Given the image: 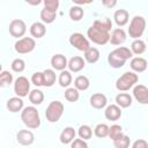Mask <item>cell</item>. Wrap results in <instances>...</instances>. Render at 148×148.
I'll return each mask as SVG.
<instances>
[{
    "label": "cell",
    "mask_w": 148,
    "mask_h": 148,
    "mask_svg": "<svg viewBox=\"0 0 148 148\" xmlns=\"http://www.w3.org/2000/svg\"><path fill=\"white\" fill-rule=\"evenodd\" d=\"M132 52L128 47L120 46L111 51L108 56V62L112 68H120L125 65V62L132 58Z\"/></svg>",
    "instance_id": "1"
},
{
    "label": "cell",
    "mask_w": 148,
    "mask_h": 148,
    "mask_svg": "<svg viewBox=\"0 0 148 148\" xmlns=\"http://www.w3.org/2000/svg\"><path fill=\"white\" fill-rule=\"evenodd\" d=\"M21 120L30 130H36L40 126L39 112L35 106L23 108V110L21 111Z\"/></svg>",
    "instance_id": "2"
},
{
    "label": "cell",
    "mask_w": 148,
    "mask_h": 148,
    "mask_svg": "<svg viewBox=\"0 0 148 148\" xmlns=\"http://www.w3.org/2000/svg\"><path fill=\"white\" fill-rule=\"evenodd\" d=\"M145 29H146V18L141 15H135L130 23L127 32L130 37L134 39H140V37L145 32Z\"/></svg>",
    "instance_id": "3"
},
{
    "label": "cell",
    "mask_w": 148,
    "mask_h": 148,
    "mask_svg": "<svg viewBox=\"0 0 148 148\" xmlns=\"http://www.w3.org/2000/svg\"><path fill=\"white\" fill-rule=\"evenodd\" d=\"M139 77L138 74H135L134 72H125L121 76H119L116 81V88L119 91H127L130 90L132 87L135 86V83L138 82Z\"/></svg>",
    "instance_id": "4"
},
{
    "label": "cell",
    "mask_w": 148,
    "mask_h": 148,
    "mask_svg": "<svg viewBox=\"0 0 148 148\" xmlns=\"http://www.w3.org/2000/svg\"><path fill=\"white\" fill-rule=\"evenodd\" d=\"M64 110H65L64 104L60 101H52L45 110L46 120L49 123H57L61 118V116L64 113Z\"/></svg>",
    "instance_id": "5"
},
{
    "label": "cell",
    "mask_w": 148,
    "mask_h": 148,
    "mask_svg": "<svg viewBox=\"0 0 148 148\" xmlns=\"http://www.w3.org/2000/svg\"><path fill=\"white\" fill-rule=\"evenodd\" d=\"M87 37H88V40H91L92 43H95L97 45H105L109 42L110 34L102 31V30L91 25L87 30Z\"/></svg>",
    "instance_id": "6"
},
{
    "label": "cell",
    "mask_w": 148,
    "mask_h": 148,
    "mask_svg": "<svg viewBox=\"0 0 148 148\" xmlns=\"http://www.w3.org/2000/svg\"><path fill=\"white\" fill-rule=\"evenodd\" d=\"M35 47H36V42L31 37H22V38L17 39L16 43L14 44L15 51L20 54L29 53V52L34 51Z\"/></svg>",
    "instance_id": "7"
},
{
    "label": "cell",
    "mask_w": 148,
    "mask_h": 148,
    "mask_svg": "<svg viewBox=\"0 0 148 148\" xmlns=\"http://www.w3.org/2000/svg\"><path fill=\"white\" fill-rule=\"evenodd\" d=\"M14 92L17 97H25L30 92V82L25 76H18L14 82Z\"/></svg>",
    "instance_id": "8"
},
{
    "label": "cell",
    "mask_w": 148,
    "mask_h": 148,
    "mask_svg": "<svg viewBox=\"0 0 148 148\" xmlns=\"http://www.w3.org/2000/svg\"><path fill=\"white\" fill-rule=\"evenodd\" d=\"M69 44L72 46H74L76 50L82 51V52H84L86 50H88L90 47V43H89L88 38L84 37L80 32H74L69 36Z\"/></svg>",
    "instance_id": "9"
},
{
    "label": "cell",
    "mask_w": 148,
    "mask_h": 148,
    "mask_svg": "<svg viewBox=\"0 0 148 148\" xmlns=\"http://www.w3.org/2000/svg\"><path fill=\"white\" fill-rule=\"evenodd\" d=\"M25 31H27V25H25V22L23 20L15 18V20L10 21V23H9V34L13 37L20 39V37L24 36Z\"/></svg>",
    "instance_id": "10"
},
{
    "label": "cell",
    "mask_w": 148,
    "mask_h": 148,
    "mask_svg": "<svg viewBox=\"0 0 148 148\" xmlns=\"http://www.w3.org/2000/svg\"><path fill=\"white\" fill-rule=\"evenodd\" d=\"M133 96L140 104H148V88L145 84L134 86Z\"/></svg>",
    "instance_id": "11"
},
{
    "label": "cell",
    "mask_w": 148,
    "mask_h": 148,
    "mask_svg": "<svg viewBox=\"0 0 148 148\" xmlns=\"http://www.w3.org/2000/svg\"><path fill=\"white\" fill-rule=\"evenodd\" d=\"M16 140L22 146H30L35 141V135L29 130H21L16 134Z\"/></svg>",
    "instance_id": "12"
},
{
    "label": "cell",
    "mask_w": 148,
    "mask_h": 148,
    "mask_svg": "<svg viewBox=\"0 0 148 148\" xmlns=\"http://www.w3.org/2000/svg\"><path fill=\"white\" fill-rule=\"evenodd\" d=\"M126 40V32L123 28H116L111 31L109 42L112 45H120Z\"/></svg>",
    "instance_id": "13"
},
{
    "label": "cell",
    "mask_w": 148,
    "mask_h": 148,
    "mask_svg": "<svg viewBox=\"0 0 148 148\" xmlns=\"http://www.w3.org/2000/svg\"><path fill=\"white\" fill-rule=\"evenodd\" d=\"M86 66V61L82 57H79V56H75V57H72L68 61H67V67L69 68V72H73V73H77L80 71H82Z\"/></svg>",
    "instance_id": "14"
},
{
    "label": "cell",
    "mask_w": 148,
    "mask_h": 148,
    "mask_svg": "<svg viewBox=\"0 0 148 148\" xmlns=\"http://www.w3.org/2000/svg\"><path fill=\"white\" fill-rule=\"evenodd\" d=\"M51 66L53 69L56 71H64L67 67V59L64 54L61 53H57L54 56H52L51 58Z\"/></svg>",
    "instance_id": "15"
},
{
    "label": "cell",
    "mask_w": 148,
    "mask_h": 148,
    "mask_svg": "<svg viewBox=\"0 0 148 148\" xmlns=\"http://www.w3.org/2000/svg\"><path fill=\"white\" fill-rule=\"evenodd\" d=\"M104 116H105V118L108 120L116 121V120H118L121 117V109L118 105H116V104H111V105L105 108Z\"/></svg>",
    "instance_id": "16"
},
{
    "label": "cell",
    "mask_w": 148,
    "mask_h": 148,
    "mask_svg": "<svg viewBox=\"0 0 148 148\" xmlns=\"http://www.w3.org/2000/svg\"><path fill=\"white\" fill-rule=\"evenodd\" d=\"M89 102H90V105L94 109H103V108H105V105L108 103V99H106V96L104 94L96 92V94L91 95Z\"/></svg>",
    "instance_id": "17"
},
{
    "label": "cell",
    "mask_w": 148,
    "mask_h": 148,
    "mask_svg": "<svg viewBox=\"0 0 148 148\" xmlns=\"http://www.w3.org/2000/svg\"><path fill=\"white\" fill-rule=\"evenodd\" d=\"M130 66L134 73H142L147 69V60L142 57H134L131 59Z\"/></svg>",
    "instance_id": "18"
},
{
    "label": "cell",
    "mask_w": 148,
    "mask_h": 148,
    "mask_svg": "<svg viewBox=\"0 0 148 148\" xmlns=\"http://www.w3.org/2000/svg\"><path fill=\"white\" fill-rule=\"evenodd\" d=\"M23 105H24L23 99L21 97H17V96L9 98L7 101V103H6V106H7L8 111H10L13 113H16L18 111H22L23 110Z\"/></svg>",
    "instance_id": "19"
},
{
    "label": "cell",
    "mask_w": 148,
    "mask_h": 148,
    "mask_svg": "<svg viewBox=\"0 0 148 148\" xmlns=\"http://www.w3.org/2000/svg\"><path fill=\"white\" fill-rule=\"evenodd\" d=\"M113 18H114L116 24L119 28H121V27H124L128 23L130 15H128V12L126 9H117L113 14Z\"/></svg>",
    "instance_id": "20"
},
{
    "label": "cell",
    "mask_w": 148,
    "mask_h": 148,
    "mask_svg": "<svg viewBox=\"0 0 148 148\" xmlns=\"http://www.w3.org/2000/svg\"><path fill=\"white\" fill-rule=\"evenodd\" d=\"M75 135H76V132L73 127L71 126H67L62 130V132L60 133V142L64 143V145H68L71 143L74 139H75Z\"/></svg>",
    "instance_id": "21"
},
{
    "label": "cell",
    "mask_w": 148,
    "mask_h": 148,
    "mask_svg": "<svg viewBox=\"0 0 148 148\" xmlns=\"http://www.w3.org/2000/svg\"><path fill=\"white\" fill-rule=\"evenodd\" d=\"M46 34L45 24L42 22H34L30 27V35L35 38H42Z\"/></svg>",
    "instance_id": "22"
},
{
    "label": "cell",
    "mask_w": 148,
    "mask_h": 148,
    "mask_svg": "<svg viewBox=\"0 0 148 148\" xmlns=\"http://www.w3.org/2000/svg\"><path fill=\"white\" fill-rule=\"evenodd\" d=\"M116 105H118L120 109L121 108H128L132 105V96L127 92H119L116 96Z\"/></svg>",
    "instance_id": "23"
},
{
    "label": "cell",
    "mask_w": 148,
    "mask_h": 148,
    "mask_svg": "<svg viewBox=\"0 0 148 148\" xmlns=\"http://www.w3.org/2000/svg\"><path fill=\"white\" fill-rule=\"evenodd\" d=\"M99 59V51L96 47L90 46L88 50L84 51V61L89 62V64H95L97 62Z\"/></svg>",
    "instance_id": "24"
},
{
    "label": "cell",
    "mask_w": 148,
    "mask_h": 148,
    "mask_svg": "<svg viewBox=\"0 0 148 148\" xmlns=\"http://www.w3.org/2000/svg\"><path fill=\"white\" fill-rule=\"evenodd\" d=\"M92 27H95V28H97L102 31L109 32L112 28V21L109 17H104L102 20H95L94 23H92Z\"/></svg>",
    "instance_id": "25"
},
{
    "label": "cell",
    "mask_w": 148,
    "mask_h": 148,
    "mask_svg": "<svg viewBox=\"0 0 148 148\" xmlns=\"http://www.w3.org/2000/svg\"><path fill=\"white\" fill-rule=\"evenodd\" d=\"M89 86H90V81H89V79L87 77V76H84V75H79L77 77H75V80H74V88L76 89V90H81V91H84V90H87L88 88H89Z\"/></svg>",
    "instance_id": "26"
},
{
    "label": "cell",
    "mask_w": 148,
    "mask_h": 148,
    "mask_svg": "<svg viewBox=\"0 0 148 148\" xmlns=\"http://www.w3.org/2000/svg\"><path fill=\"white\" fill-rule=\"evenodd\" d=\"M43 79H44V87H52L57 80L56 72L51 68L43 71Z\"/></svg>",
    "instance_id": "27"
},
{
    "label": "cell",
    "mask_w": 148,
    "mask_h": 148,
    "mask_svg": "<svg viewBox=\"0 0 148 148\" xmlns=\"http://www.w3.org/2000/svg\"><path fill=\"white\" fill-rule=\"evenodd\" d=\"M72 81H73V77H72V74H71L69 71L64 69V71L60 72L59 77H58V82H59L60 87H62V88H68L69 84L72 83Z\"/></svg>",
    "instance_id": "28"
},
{
    "label": "cell",
    "mask_w": 148,
    "mask_h": 148,
    "mask_svg": "<svg viewBox=\"0 0 148 148\" xmlns=\"http://www.w3.org/2000/svg\"><path fill=\"white\" fill-rule=\"evenodd\" d=\"M146 51V43L142 39H134L131 44L132 54H142Z\"/></svg>",
    "instance_id": "29"
},
{
    "label": "cell",
    "mask_w": 148,
    "mask_h": 148,
    "mask_svg": "<svg viewBox=\"0 0 148 148\" xmlns=\"http://www.w3.org/2000/svg\"><path fill=\"white\" fill-rule=\"evenodd\" d=\"M29 101L34 104V105H39L43 103L44 101V94L42 90L39 89H34L29 92Z\"/></svg>",
    "instance_id": "30"
},
{
    "label": "cell",
    "mask_w": 148,
    "mask_h": 148,
    "mask_svg": "<svg viewBox=\"0 0 148 148\" xmlns=\"http://www.w3.org/2000/svg\"><path fill=\"white\" fill-rule=\"evenodd\" d=\"M56 17H57V13H54V12L47 10V9H45V8H43L42 12H40V20H42V23H46V24L52 23V22L56 20Z\"/></svg>",
    "instance_id": "31"
},
{
    "label": "cell",
    "mask_w": 148,
    "mask_h": 148,
    "mask_svg": "<svg viewBox=\"0 0 148 148\" xmlns=\"http://www.w3.org/2000/svg\"><path fill=\"white\" fill-rule=\"evenodd\" d=\"M13 83V74L8 71H2L0 73V87L5 88Z\"/></svg>",
    "instance_id": "32"
},
{
    "label": "cell",
    "mask_w": 148,
    "mask_h": 148,
    "mask_svg": "<svg viewBox=\"0 0 148 148\" xmlns=\"http://www.w3.org/2000/svg\"><path fill=\"white\" fill-rule=\"evenodd\" d=\"M83 14H84V12L81 6H73L69 9V17L73 21H80L83 17Z\"/></svg>",
    "instance_id": "33"
},
{
    "label": "cell",
    "mask_w": 148,
    "mask_h": 148,
    "mask_svg": "<svg viewBox=\"0 0 148 148\" xmlns=\"http://www.w3.org/2000/svg\"><path fill=\"white\" fill-rule=\"evenodd\" d=\"M77 134H79L80 139H82V140L86 141V140L91 139V136H92V130H91V127L88 126V125H82V126L79 127Z\"/></svg>",
    "instance_id": "34"
},
{
    "label": "cell",
    "mask_w": 148,
    "mask_h": 148,
    "mask_svg": "<svg viewBox=\"0 0 148 148\" xmlns=\"http://www.w3.org/2000/svg\"><path fill=\"white\" fill-rule=\"evenodd\" d=\"M130 143H131V139L125 134H121L119 138L113 140V145L116 148H128Z\"/></svg>",
    "instance_id": "35"
},
{
    "label": "cell",
    "mask_w": 148,
    "mask_h": 148,
    "mask_svg": "<svg viewBox=\"0 0 148 148\" xmlns=\"http://www.w3.org/2000/svg\"><path fill=\"white\" fill-rule=\"evenodd\" d=\"M65 98L68 102H77L80 98V92L75 88H67L65 90Z\"/></svg>",
    "instance_id": "36"
},
{
    "label": "cell",
    "mask_w": 148,
    "mask_h": 148,
    "mask_svg": "<svg viewBox=\"0 0 148 148\" xmlns=\"http://www.w3.org/2000/svg\"><path fill=\"white\" fill-rule=\"evenodd\" d=\"M121 134H123V127H121L120 125L114 124V125H112L111 127H109L108 136H109L112 141H113V140H116L117 138H119Z\"/></svg>",
    "instance_id": "37"
},
{
    "label": "cell",
    "mask_w": 148,
    "mask_h": 148,
    "mask_svg": "<svg viewBox=\"0 0 148 148\" xmlns=\"http://www.w3.org/2000/svg\"><path fill=\"white\" fill-rule=\"evenodd\" d=\"M94 133L97 138H106L108 136V133H109V126L106 124H98L96 125L95 130H94Z\"/></svg>",
    "instance_id": "38"
},
{
    "label": "cell",
    "mask_w": 148,
    "mask_h": 148,
    "mask_svg": "<svg viewBox=\"0 0 148 148\" xmlns=\"http://www.w3.org/2000/svg\"><path fill=\"white\" fill-rule=\"evenodd\" d=\"M12 69L15 72V73H22L23 71H24V68H25V62H24V60L23 59H21V58H16V59H14L13 61H12Z\"/></svg>",
    "instance_id": "39"
},
{
    "label": "cell",
    "mask_w": 148,
    "mask_h": 148,
    "mask_svg": "<svg viewBox=\"0 0 148 148\" xmlns=\"http://www.w3.org/2000/svg\"><path fill=\"white\" fill-rule=\"evenodd\" d=\"M43 3H44V8L45 9L57 13V9L59 7V1L58 0H44Z\"/></svg>",
    "instance_id": "40"
},
{
    "label": "cell",
    "mask_w": 148,
    "mask_h": 148,
    "mask_svg": "<svg viewBox=\"0 0 148 148\" xmlns=\"http://www.w3.org/2000/svg\"><path fill=\"white\" fill-rule=\"evenodd\" d=\"M31 82L37 86V87H42L44 86V79H43V72H36L32 74L31 76Z\"/></svg>",
    "instance_id": "41"
},
{
    "label": "cell",
    "mask_w": 148,
    "mask_h": 148,
    "mask_svg": "<svg viewBox=\"0 0 148 148\" xmlns=\"http://www.w3.org/2000/svg\"><path fill=\"white\" fill-rule=\"evenodd\" d=\"M88 145L84 140L82 139H74L71 142V148H87Z\"/></svg>",
    "instance_id": "42"
},
{
    "label": "cell",
    "mask_w": 148,
    "mask_h": 148,
    "mask_svg": "<svg viewBox=\"0 0 148 148\" xmlns=\"http://www.w3.org/2000/svg\"><path fill=\"white\" fill-rule=\"evenodd\" d=\"M132 148H148V143L146 140L143 139H139V140H135L132 145Z\"/></svg>",
    "instance_id": "43"
},
{
    "label": "cell",
    "mask_w": 148,
    "mask_h": 148,
    "mask_svg": "<svg viewBox=\"0 0 148 148\" xmlns=\"http://www.w3.org/2000/svg\"><path fill=\"white\" fill-rule=\"evenodd\" d=\"M102 5L103 6H105V7H113V6H116L117 5V1L116 0H112V1H108V0H104V1H102Z\"/></svg>",
    "instance_id": "44"
},
{
    "label": "cell",
    "mask_w": 148,
    "mask_h": 148,
    "mask_svg": "<svg viewBox=\"0 0 148 148\" xmlns=\"http://www.w3.org/2000/svg\"><path fill=\"white\" fill-rule=\"evenodd\" d=\"M1 72H2V66L0 65V73H1Z\"/></svg>",
    "instance_id": "45"
},
{
    "label": "cell",
    "mask_w": 148,
    "mask_h": 148,
    "mask_svg": "<svg viewBox=\"0 0 148 148\" xmlns=\"http://www.w3.org/2000/svg\"><path fill=\"white\" fill-rule=\"evenodd\" d=\"M87 148H89V147H87Z\"/></svg>",
    "instance_id": "46"
}]
</instances>
